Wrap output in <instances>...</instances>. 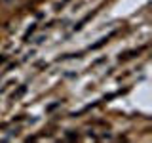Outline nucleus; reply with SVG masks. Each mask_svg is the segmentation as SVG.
Masks as SVG:
<instances>
[{"label":"nucleus","mask_w":152,"mask_h":143,"mask_svg":"<svg viewBox=\"0 0 152 143\" xmlns=\"http://www.w3.org/2000/svg\"><path fill=\"white\" fill-rule=\"evenodd\" d=\"M23 94H25V86H21V88H19L17 92H13V95H12V97H13V99H17V97H21Z\"/></svg>","instance_id":"nucleus-1"}]
</instances>
